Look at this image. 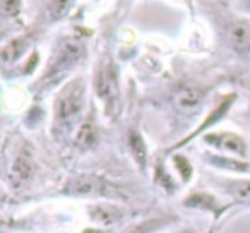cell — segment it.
<instances>
[{
    "label": "cell",
    "instance_id": "obj_13",
    "mask_svg": "<svg viewBox=\"0 0 250 233\" xmlns=\"http://www.w3.org/2000/svg\"><path fill=\"white\" fill-rule=\"evenodd\" d=\"M219 143H221L223 148H226L228 151H233L235 154L245 153V149H243V143L235 136H221L219 137Z\"/></svg>",
    "mask_w": 250,
    "mask_h": 233
},
{
    "label": "cell",
    "instance_id": "obj_12",
    "mask_svg": "<svg viewBox=\"0 0 250 233\" xmlns=\"http://www.w3.org/2000/svg\"><path fill=\"white\" fill-rule=\"evenodd\" d=\"M229 194L235 195L236 199H242V201H250V180L235 182V184H231Z\"/></svg>",
    "mask_w": 250,
    "mask_h": 233
},
{
    "label": "cell",
    "instance_id": "obj_7",
    "mask_svg": "<svg viewBox=\"0 0 250 233\" xmlns=\"http://www.w3.org/2000/svg\"><path fill=\"white\" fill-rule=\"evenodd\" d=\"M201 100H202V94L197 89H190V87L182 89L177 94V98H175L178 110L184 111V113H190V111L197 110L199 105H201Z\"/></svg>",
    "mask_w": 250,
    "mask_h": 233
},
{
    "label": "cell",
    "instance_id": "obj_4",
    "mask_svg": "<svg viewBox=\"0 0 250 233\" xmlns=\"http://www.w3.org/2000/svg\"><path fill=\"white\" fill-rule=\"evenodd\" d=\"M83 53H84L83 43L76 42V40L65 42V45L60 48L59 60L55 62V70H57V72H62V70L69 69L70 65H74V64L81 59V55H83Z\"/></svg>",
    "mask_w": 250,
    "mask_h": 233
},
{
    "label": "cell",
    "instance_id": "obj_8",
    "mask_svg": "<svg viewBox=\"0 0 250 233\" xmlns=\"http://www.w3.org/2000/svg\"><path fill=\"white\" fill-rule=\"evenodd\" d=\"M91 216L93 219H96L101 225H113L118 219L122 218V209L115 208V206H108V204H98L91 209Z\"/></svg>",
    "mask_w": 250,
    "mask_h": 233
},
{
    "label": "cell",
    "instance_id": "obj_11",
    "mask_svg": "<svg viewBox=\"0 0 250 233\" xmlns=\"http://www.w3.org/2000/svg\"><path fill=\"white\" fill-rule=\"evenodd\" d=\"M94 143H96V130L89 122L84 124L79 129V134H77V144L81 148H91Z\"/></svg>",
    "mask_w": 250,
    "mask_h": 233
},
{
    "label": "cell",
    "instance_id": "obj_1",
    "mask_svg": "<svg viewBox=\"0 0 250 233\" xmlns=\"http://www.w3.org/2000/svg\"><path fill=\"white\" fill-rule=\"evenodd\" d=\"M84 103V83L79 79L69 83L63 91L59 94L55 101V113L57 119L65 122V120L74 119L81 111Z\"/></svg>",
    "mask_w": 250,
    "mask_h": 233
},
{
    "label": "cell",
    "instance_id": "obj_2",
    "mask_svg": "<svg viewBox=\"0 0 250 233\" xmlns=\"http://www.w3.org/2000/svg\"><path fill=\"white\" fill-rule=\"evenodd\" d=\"M65 194L76 195V197H91V195H108L111 194V187L100 177H93V175H84V177H77L72 182H69L65 187Z\"/></svg>",
    "mask_w": 250,
    "mask_h": 233
},
{
    "label": "cell",
    "instance_id": "obj_9",
    "mask_svg": "<svg viewBox=\"0 0 250 233\" xmlns=\"http://www.w3.org/2000/svg\"><path fill=\"white\" fill-rule=\"evenodd\" d=\"M129 148H130V153H132L134 160L137 161L141 168L146 167V161H147V149H146V144H144L143 137H141L139 132L132 130L129 134Z\"/></svg>",
    "mask_w": 250,
    "mask_h": 233
},
{
    "label": "cell",
    "instance_id": "obj_5",
    "mask_svg": "<svg viewBox=\"0 0 250 233\" xmlns=\"http://www.w3.org/2000/svg\"><path fill=\"white\" fill-rule=\"evenodd\" d=\"M33 171H35V163H33L31 154L28 153V149H22L16 156L14 165H12V177L18 182H26L33 177Z\"/></svg>",
    "mask_w": 250,
    "mask_h": 233
},
{
    "label": "cell",
    "instance_id": "obj_3",
    "mask_svg": "<svg viewBox=\"0 0 250 233\" xmlns=\"http://www.w3.org/2000/svg\"><path fill=\"white\" fill-rule=\"evenodd\" d=\"M94 87L96 93L108 106L115 105L118 96V83H117V72H115L111 64H104L98 69L96 77H94Z\"/></svg>",
    "mask_w": 250,
    "mask_h": 233
},
{
    "label": "cell",
    "instance_id": "obj_6",
    "mask_svg": "<svg viewBox=\"0 0 250 233\" xmlns=\"http://www.w3.org/2000/svg\"><path fill=\"white\" fill-rule=\"evenodd\" d=\"M229 40L236 52H245L250 48V24L243 21H236L229 28Z\"/></svg>",
    "mask_w": 250,
    "mask_h": 233
},
{
    "label": "cell",
    "instance_id": "obj_10",
    "mask_svg": "<svg viewBox=\"0 0 250 233\" xmlns=\"http://www.w3.org/2000/svg\"><path fill=\"white\" fill-rule=\"evenodd\" d=\"M24 48H26L24 40H12L11 43H7L2 48V60L4 62H14V60H18L24 53Z\"/></svg>",
    "mask_w": 250,
    "mask_h": 233
}]
</instances>
